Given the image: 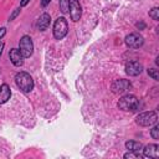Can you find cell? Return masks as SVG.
I'll list each match as a JSON object with an SVG mask.
<instances>
[{
    "mask_svg": "<svg viewBox=\"0 0 159 159\" xmlns=\"http://www.w3.org/2000/svg\"><path fill=\"white\" fill-rule=\"evenodd\" d=\"M157 122H158V116L154 111L143 112V113L138 114L135 118V123L140 127H150V125L155 124Z\"/></svg>",
    "mask_w": 159,
    "mask_h": 159,
    "instance_id": "3957f363",
    "label": "cell"
},
{
    "mask_svg": "<svg viewBox=\"0 0 159 159\" xmlns=\"http://www.w3.org/2000/svg\"><path fill=\"white\" fill-rule=\"evenodd\" d=\"M149 17H152L153 20L158 21L159 20V9L158 7H153L150 11H149Z\"/></svg>",
    "mask_w": 159,
    "mask_h": 159,
    "instance_id": "ac0fdd59",
    "label": "cell"
},
{
    "mask_svg": "<svg viewBox=\"0 0 159 159\" xmlns=\"http://www.w3.org/2000/svg\"><path fill=\"white\" fill-rule=\"evenodd\" d=\"M135 26H137V29H139V30H143V29L145 27V24H144L143 21H139V22H137V24H135Z\"/></svg>",
    "mask_w": 159,
    "mask_h": 159,
    "instance_id": "44dd1931",
    "label": "cell"
},
{
    "mask_svg": "<svg viewBox=\"0 0 159 159\" xmlns=\"http://www.w3.org/2000/svg\"><path fill=\"white\" fill-rule=\"evenodd\" d=\"M11 97V89L9 87V84L2 83L0 86V104L6 103Z\"/></svg>",
    "mask_w": 159,
    "mask_h": 159,
    "instance_id": "4fadbf2b",
    "label": "cell"
},
{
    "mask_svg": "<svg viewBox=\"0 0 159 159\" xmlns=\"http://www.w3.org/2000/svg\"><path fill=\"white\" fill-rule=\"evenodd\" d=\"M123 157L125 159H142L143 158V155L139 154V152H132V150H129L128 153H125Z\"/></svg>",
    "mask_w": 159,
    "mask_h": 159,
    "instance_id": "9a60e30c",
    "label": "cell"
},
{
    "mask_svg": "<svg viewBox=\"0 0 159 159\" xmlns=\"http://www.w3.org/2000/svg\"><path fill=\"white\" fill-rule=\"evenodd\" d=\"M150 135H152V138L155 139V140L159 139V127H158V125H155V127H153V128L150 129Z\"/></svg>",
    "mask_w": 159,
    "mask_h": 159,
    "instance_id": "d6986e66",
    "label": "cell"
},
{
    "mask_svg": "<svg viewBox=\"0 0 159 159\" xmlns=\"http://www.w3.org/2000/svg\"><path fill=\"white\" fill-rule=\"evenodd\" d=\"M68 4H70V0H60L58 5H60V10L61 12L66 14L68 11Z\"/></svg>",
    "mask_w": 159,
    "mask_h": 159,
    "instance_id": "2e32d148",
    "label": "cell"
},
{
    "mask_svg": "<svg viewBox=\"0 0 159 159\" xmlns=\"http://www.w3.org/2000/svg\"><path fill=\"white\" fill-rule=\"evenodd\" d=\"M68 10H70V16L72 21H78L82 16V6L80 4V0H70L68 4Z\"/></svg>",
    "mask_w": 159,
    "mask_h": 159,
    "instance_id": "ba28073f",
    "label": "cell"
},
{
    "mask_svg": "<svg viewBox=\"0 0 159 159\" xmlns=\"http://www.w3.org/2000/svg\"><path fill=\"white\" fill-rule=\"evenodd\" d=\"M15 83L25 93L31 92L32 88H34V80H32V77L27 72H24V71L16 73V76H15Z\"/></svg>",
    "mask_w": 159,
    "mask_h": 159,
    "instance_id": "7a4b0ae2",
    "label": "cell"
},
{
    "mask_svg": "<svg viewBox=\"0 0 159 159\" xmlns=\"http://www.w3.org/2000/svg\"><path fill=\"white\" fill-rule=\"evenodd\" d=\"M19 50L21 52V55L24 56V58H27L32 55L34 52V43H32V40L30 36L25 35L20 39V42H19Z\"/></svg>",
    "mask_w": 159,
    "mask_h": 159,
    "instance_id": "5b68a950",
    "label": "cell"
},
{
    "mask_svg": "<svg viewBox=\"0 0 159 159\" xmlns=\"http://www.w3.org/2000/svg\"><path fill=\"white\" fill-rule=\"evenodd\" d=\"M130 87H132V84H130V81H129V80L119 78V80H116V81L112 83L111 89H112L113 93L120 94V93H124L125 91H128Z\"/></svg>",
    "mask_w": 159,
    "mask_h": 159,
    "instance_id": "52a82bcc",
    "label": "cell"
},
{
    "mask_svg": "<svg viewBox=\"0 0 159 159\" xmlns=\"http://www.w3.org/2000/svg\"><path fill=\"white\" fill-rule=\"evenodd\" d=\"M68 32V24L67 20L62 16L56 19L55 24H53V37L56 40H62Z\"/></svg>",
    "mask_w": 159,
    "mask_h": 159,
    "instance_id": "277c9868",
    "label": "cell"
},
{
    "mask_svg": "<svg viewBox=\"0 0 159 159\" xmlns=\"http://www.w3.org/2000/svg\"><path fill=\"white\" fill-rule=\"evenodd\" d=\"M124 41H125V45L128 47H130V48H139L144 43V37L142 35H139L138 32H132V34L125 36Z\"/></svg>",
    "mask_w": 159,
    "mask_h": 159,
    "instance_id": "8992f818",
    "label": "cell"
},
{
    "mask_svg": "<svg viewBox=\"0 0 159 159\" xmlns=\"http://www.w3.org/2000/svg\"><path fill=\"white\" fill-rule=\"evenodd\" d=\"M50 2H51V0H41V6L42 7H46Z\"/></svg>",
    "mask_w": 159,
    "mask_h": 159,
    "instance_id": "7402d4cb",
    "label": "cell"
},
{
    "mask_svg": "<svg viewBox=\"0 0 159 159\" xmlns=\"http://www.w3.org/2000/svg\"><path fill=\"white\" fill-rule=\"evenodd\" d=\"M9 57H10V61L12 62L14 66L20 67L24 65V56L21 55L19 48H11L9 52Z\"/></svg>",
    "mask_w": 159,
    "mask_h": 159,
    "instance_id": "30bf717a",
    "label": "cell"
},
{
    "mask_svg": "<svg viewBox=\"0 0 159 159\" xmlns=\"http://www.w3.org/2000/svg\"><path fill=\"white\" fill-rule=\"evenodd\" d=\"M118 108L124 112H135L139 108V101L134 94H124L117 103Z\"/></svg>",
    "mask_w": 159,
    "mask_h": 159,
    "instance_id": "6da1fadb",
    "label": "cell"
},
{
    "mask_svg": "<svg viewBox=\"0 0 159 159\" xmlns=\"http://www.w3.org/2000/svg\"><path fill=\"white\" fill-rule=\"evenodd\" d=\"M20 11H21V9H20V7L15 9V10L12 11V14L10 15V17H9V21H12V20H14V19H15V17H16L19 14H20Z\"/></svg>",
    "mask_w": 159,
    "mask_h": 159,
    "instance_id": "ffe728a7",
    "label": "cell"
},
{
    "mask_svg": "<svg viewBox=\"0 0 159 159\" xmlns=\"http://www.w3.org/2000/svg\"><path fill=\"white\" fill-rule=\"evenodd\" d=\"M143 72V65L139 61H129L125 63V73L128 76H138Z\"/></svg>",
    "mask_w": 159,
    "mask_h": 159,
    "instance_id": "9c48e42d",
    "label": "cell"
},
{
    "mask_svg": "<svg viewBox=\"0 0 159 159\" xmlns=\"http://www.w3.org/2000/svg\"><path fill=\"white\" fill-rule=\"evenodd\" d=\"M4 46H5V43L0 42V57H1V53H2V50H4Z\"/></svg>",
    "mask_w": 159,
    "mask_h": 159,
    "instance_id": "d4e9b609",
    "label": "cell"
},
{
    "mask_svg": "<svg viewBox=\"0 0 159 159\" xmlns=\"http://www.w3.org/2000/svg\"><path fill=\"white\" fill-rule=\"evenodd\" d=\"M6 34V29L5 27H0V39H2Z\"/></svg>",
    "mask_w": 159,
    "mask_h": 159,
    "instance_id": "603a6c76",
    "label": "cell"
},
{
    "mask_svg": "<svg viewBox=\"0 0 159 159\" xmlns=\"http://www.w3.org/2000/svg\"><path fill=\"white\" fill-rule=\"evenodd\" d=\"M125 148L128 150H132V152H139L143 149V144L140 142H135V140H128L125 142Z\"/></svg>",
    "mask_w": 159,
    "mask_h": 159,
    "instance_id": "5bb4252c",
    "label": "cell"
},
{
    "mask_svg": "<svg viewBox=\"0 0 159 159\" xmlns=\"http://www.w3.org/2000/svg\"><path fill=\"white\" fill-rule=\"evenodd\" d=\"M29 2H30V0H21L20 5H21V6H26V5L29 4Z\"/></svg>",
    "mask_w": 159,
    "mask_h": 159,
    "instance_id": "cb8c5ba5",
    "label": "cell"
},
{
    "mask_svg": "<svg viewBox=\"0 0 159 159\" xmlns=\"http://www.w3.org/2000/svg\"><path fill=\"white\" fill-rule=\"evenodd\" d=\"M143 157L147 158H158L159 157V145L158 144H148L145 147H143Z\"/></svg>",
    "mask_w": 159,
    "mask_h": 159,
    "instance_id": "8fae6325",
    "label": "cell"
},
{
    "mask_svg": "<svg viewBox=\"0 0 159 159\" xmlns=\"http://www.w3.org/2000/svg\"><path fill=\"white\" fill-rule=\"evenodd\" d=\"M51 24V16L47 14V12H43L40 15V17L37 19V22H36V26L40 31H45L47 30V27L50 26Z\"/></svg>",
    "mask_w": 159,
    "mask_h": 159,
    "instance_id": "7c38bea8",
    "label": "cell"
},
{
    "mask_svg": "<svg viewBox=\"0 0 159 159\" xmlns=\"http://www.w3.org/2000/svg\"><path fill=\"white\" fill-rule=\"evenodd\" d=\"M147 72H148V75H149L153 80H155V81L159 80V71H158L157 68H149V70H147Z\"/></svg>",
    "mask_w": 159,
    "mask_h": 159,
    "instance_id": "e0dca14e",
    "label": "cell"
}]
</instances>
